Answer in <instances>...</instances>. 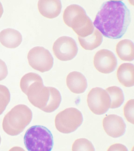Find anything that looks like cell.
<instances>
[{
  "mask_svg": "<svg viewBox=\"0 0 134 151\" xmlns=\"http://www.w3.org/2000/svg\"><path fill=\"white\" fill-rule=\"evenodd\" d=\"M25 146L28 151H51L54 142L51 131L43 126L36 125L29 128L24 138Z\"/></svg>",
  "mask_w": 134,
  "mask_h": 151,
  "instance_id": "obj_5",
  "label": "cell"
},
{
  "mask_svg": "<svg viewBox=\"0 0 134 151\" xmlns=\"http://www.w3.org/2000/svg\"><path fill=\"white\" fill-rule=\"evenodd\" d=\"M32 117V111L27 106L23 104L16 105L4 117L3 128L7 134L16 136L22 132L30 123Z\"/></svg>",
  "mask_w": 134,
  "mask_h": 151,
  "instance_id": "obj_4",
  "label": "cell"
},
{
  "mask_svg": "<svg viewBox=\"0 0 134 151\" xmlns=\"http://www.w3.org/2000/svg\"><path fill=\"white\" fill-rule=\"evenodd\" d=\"M131 21L130 13L121 1L104 2L97 13L94 26L105 37L113 39L122 37Z\"/></svg>",
  "mask_w": 134,
  "mask_h": 151,
  "instance_id": "obj_1",
  "label": "cell"
},
{
  "mask_svg": "<svg viewBox=\"0 0 134 151\" xmlns=\"http://www.w3.org/2000/svg\"><path fill=\"white\" fill-rule=\"evenodd\" d=\"M63 19L78 36L85 37L91 34L94 28L93 23L84 9L77 4L68 6L64 10Z\"/></svg>",
  "mask_w": 134,
  "mask_h": 151,
  "instance_id": "obj_2",
  "label": "cell"
},
{
  "mask_svg": "<svg viewBox=\"0 0 134 151\" xmlns=\"http://www.w3.org/2000/svg\"><path fill=\"white\" fill-rule=\"evenodd\" d=\"M107 151H128L127 148L124 145L120 143H116L111 145Z\"/></svg>",
  "mask_w": 134,
  "mask_h": 151,
  "instance_id": "obj_23",
  "label": "cell"
},
{
  "mask_svg": "<svg viewBox=\"0 0 134 151\" xmlns=\"http://www.w3.org/2000/svg\"><path fill=\"white\" fill-rule=\"evenodd\" d=\"M1 136L0 135V145L1 143Z\"/></svg>",
  "mask_w": 134,
  "mask_h": 151,
  "instance_id": "obj_25",
  "label": "cell"
},
{
  "mask_svg": "<svg viewBox=\"0 0 134 151\" xmlns=\"http://www.w3.org/2000/svg\"><path fill=\"white\" fill-rule=\"evenodd\" d=\"M117 64V60L114 53L106 49L100 50L95 54L93 64L95 68L99 72L108 74L113 71Z\"/></svg>",
  "mask_w": 134,
  "mask_h": 151,
  "instance_id": "obj_10",
  "label": "cell"
},
{
  "mask_svg": "<svg viewBox=\"0 0 134 151\" xmlns=\"http://www.w3.org/2000/svg\"><path fill=\"white\" fill-rule=\"evenodd\" d=\"M104 130L109 136L115 138L123 135L125 133L126 125L122 118L115 114L107 116L103 119Z\"/></svg>",
  "mask_w": 134,
  "mask_h": 151,
  "instance_id": "obj_11",
  "label": "cell"
},
{
  "mask_svg": "<svg viewBox=\"0 0 134 151\" xmlns=\"http://www.w3.org/2000/svg\"><path fill=\"white\" fill-rule=\"evenodd\" d=\"M87 102L90 110L94 114L101 115L110 108L111 100L106 91L99 87L92 88L87 96Z\"/></svg>",
  "mask_w": 134,
  "mask_h": 151,
  "instance_id": "obj_8",
  "label": "cell"
},
{
  "mask_svg": "<svg viewBox=\"0 0 134 151\" xmlns=\"http://www.w3.org/2000/svg\"><path fill=\"white\" fill-rule=\"evenodd\" d=\"M72 151H94L95 148L92 143L85 138L76 139L73 143Z\"/></svg>",
  "mask_w": 134,
  "mask_h": 151,
  "instance_id": "obj_19",
  "label": "cell"
},
{
  "mask_svg": "<svg viewBox=\"0 0 134 151\" xmlns=\"http://www.w3.org/2000/svg\"><path fill=\"white\" fill-rule=\"evenodd\" d=\"M66 83L70 91L76 94L83 93L87 87V80L85 76L80 72L76 71L68 74Z\"/></svg>",
  "mask_w": 134,
  "mask_h": 151,
  "instance_id": "obj_12",
  "label": "cell"
},
{
  "mask_svg": "<svg viewBox=\"0 0 134 151\" xmlns=\"http://www.w3.org/2000/svg\"><path fill=\"white\" fill-rule=\"evenodd\" d=\"M52 50L55 57L63 61L73 59L78 51L75 40L72 38L67 36H62L57 39L53 43Z\"/></svg>",
  "mask_w": 134,
  "mask_h": 151,
  "instance_id": "obj_9",
  "label": "cell"
},
{
  "mask_svg": "<svg viewBox=\"0 0 134 151\" xmlns=\"http://www.w3.org/2000/svg\"><path fill=\"white\" fill-rule=\"evenodd\" d=\"M79 43L84 49L93 50L99 46L103 41L102 34L98 29H95L93 33L85 37L78 36Z\"/></svg>",
  "mask_w": 134,
  "mask_h": 151,
  "instance_id": "obj_17",
  "label": "cell"
},
{
  "mask_svg": "<svg viewBox=\"0 0 134 151\" xmlns=\"http://www.w3.org/2000/svg\"><path fill=\"white\" fill-rule=\"evenodd\" d=\"M133 99H131L127 102L124 108V115L127 121L134 124Z\"/></svg>",
  "mask_w": 134,
  "mask_h": 151,
  "instance_id": "obj_21",
  "label": "cell"
},
{
  "mask_svg": "<svg viewBox=\"0 0 134 151\" xmlns=\"http://www.w3.org/2000/svg\"><path fill=\"white\" fill-rule=\"evenodd\" d=\"M3 12V9L2 4L0 2V18L2 17Z\"/></svg>",
  "mask_w": 134,
  "mask_h": 151,
  "instance_id": "obj_24",
  "label": "cell"
},
{
  "mask_svg": "<svg viewBox=\"0 0 134 151\" xmlns=\"http://www.w3.org/2000/svg\"><path fill=\"white\" fill-rule=\"evenodd\" d=\"M116 51L122 60L131 61L134 60V44L130 40L124 39L119 41L116 45Z\"/></svg>",
  "mask_w": 134,
  "mask_h": 151,
  "instance_id": "obj_16",
  "label": "cell"
},
{
  "mask_svg": "<svg viewBox=\"0 0 134 151\" xmlns=\"http://www.w3.org/2000/svg\"><path fill=\"white\" fill-rule=\"evenodd\" d=\"M8 74L7 67L5 62L0 59V81L5 78Z\"/></svg>",
  "mask_w": 134,
  "mask_h": 151,
  "instance_id": "obj_22",
  "label": "cell"
},
{
  "mask_svg": "<svg viewBox=\"0 0 134 151\" xmlns=\"http://www.w3.org/2000/svg\"><path fill=\"white\" fill-rule=\"evenodd\" d=\"M37 7L42 15L52 19L59 15L62 5L60 1L59 0H39L38 2Z\"/></svg>",
  "mask_w": 134,
  "mask_h": 151,
  "instance_id": "obj_13",
  "label": "cell"
},
{
  "mask_svg": "<svg viewBox=\"0 0 134 151\" xmlns=\"http://www.w3.org/2000/svg\"><path fill=\"white\" fill-rule=\"evenodd\" d=\"M27 58L30 65L34 69L43 73L50 70L53 64V58L47 49L37 46L31 49Z\"/></svg>",
  "mask_w": 134,
  "mask_h": 151,
  "instance_id": "obj_7",
  "label": "cell"
},
{
  "mask_svg": "<svg viewBox=\"0 0 134 151\" xmlns=\"http://www.w3.org/2000/svg\"><path fill=\"white\" fill-rule=\"evenodd\" d=\"M111 99L110 107L111 109H115L120 107L123 104L124 97L122 90L116 86H112L106 88Z\"/></svg>",
  "mask_w": 134,
  "mask_h": 151,
  "instance_id": "obj_18",
  "label": "cell"
},
{
  "mask_svg": "<svg viewBox=\"0 0 134 151\" xmlns=\"http://www.w3.org/2000/svg\"><path fill=\"white\" fill-rule=\"evenodd\" d=\"M10 98L8 88L5 86L0 84V115L5 109L10 102Z\"/></svg>",
  "mask_w": 134,
  "mask_h": 151,
  "instance_id": "obj_20",
  "label": "cell"
},
{
  "mask_svg": "<svg viewBox=\"0 0 134 151\" xmlns=\"http://www.w3.org/2000/svg\"><path fill=\"white\" fill-rule=\"evenodd\" d=\"M26 95L33 105L47 113L52 112L57 109L62 100L61 94L58 89L44 85L36 87Z\"/></svg>",
  "mask_w": 134,
  "mask_h": 151,
  "instance_id": "obj_3",
  "label": "cell"
},
{
  "mask_svg": "<svg viewBox=\"0 0 134 151\" xmlns=\"http://www.w3.org/2000/svg\"><path fill=\"white\" fill-rule=\"evenodd\" d=\"M134 67L130 63H124L118 67L117 72L118 79L123 85L131 87L134 85Z\"/></svg>",
  "mask_w": 134,
  "mask_h": 151,
  "instance_id": "obj_15",
  "label": "cell"
},
{
  "mask_svg": "<svg viewBox=\"0 0 134 151\" xmlns=\"http://www.w3.org/2000/svg\"><path fill=\"white\" fill-rule=\"evenodd\" d=\"M83 120L81 112L72 107L66 108L55 116V124L59 132L69 133L75 131L82 124Z\"/></svg>",
  "mask_w": 134,
  "mask_h": 151,
  "instance_id": "obj_6",
  "label": "cell"
},
{
  "mask_svg": "<svg viewBox=\"0 0 134 151\" xmlns=\"http://www.w3.org/2000/svg\"><path fill=\"white\" fill-rule=\"evenodd\" d=\"M22 36L17 30L11 28L3 29L0 33V42L5 47L9 48H15L21 43Z\"/></svg>",
  "mask_w": 134,
  "mask_h": 151,
  "instance_id": "obj_14",
  "label": "cell"
}]
</instances>
